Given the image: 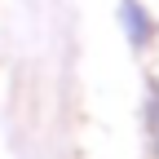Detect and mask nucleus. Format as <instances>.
I'll use <instances>...</instances> for the list:
<instances>
[{"mask_svg":"<svg viewBox=\"0 0 159 159\" xmlns=\"http://www.w3.org/2000/svg\"><path fill=\"white\" fill-rule=\"evenodd\" d=\"M124 22H128V31H133V44H146V35H150V22L142 18V9H137L133 0H124Z\"/></svg>","mask_w":159,"mask_h":159,"instance_id":"nucleus-1","label":"nucleus"},{"mask_svg":"<svg viewBox=\"0 0 159 159\" xmlns=\"http://www.w3.org/2000/svg\"><path fill=\"white\" fill-rule=\"evenodd\" d=\"M146 119H150V128L159 133V89L150 93V106H146Z\"/></svg>","mask_w":159,"mask_h":159,"instance_id":"nucleus-2","label":"nucleus"},{"mask_svg":"<svg viewBox=\"0 0 159 159\" xmlns=\"http://www.w3.org/2000/svg\"><path fill=\"white\" fill-rule=\"evenodd\" d=\"M155 155H159V142H155Z\"/></svg>","mask_w":159,"mask_h":159,"instance_id":"nucleus-3","label":"nucleus"}]
</instances>
